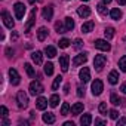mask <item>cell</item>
<instances>
[{"mask_svg": "<svg viewBox=\"0 0 126 126\" xmlns=\"http://www.w3.org/2000/svg\"><path fill=\"white\" fill-rule=\"evenodd\" d=\"M43 91H45V88L39 80H34V82L30 83V94L31 95H40Z\"/></svg>", "mask_w": 126, "mask_h": 126, "instance_id": "6da1fadb", "label": "cell"}, {"mask_svg": "<svg viewBox=\"0 0 126 126\" xmlns=\"http://www.w3.org/2000/svg\"><path fill=\"white\" fill-rule=\"evenodd\" d=\"M105 62H107V58L104 55H96L95 59H94V67H95V70L96 71H101L102 67L105 65Z\"/></svg>", "mask_w": 126, "mask_h": 126, "instance_id": "7a4b0ae2", "label": "cell"}, {"mask_svg": "<svg viewBox=\"0 0 126 126\" xmlns=\"http://www.w3.org/2000/svg\"><path fill=\"white\" fill-rule=\"evenodd\" d=\"M102 91H104V85H102V82H101L99 79H95V80L92 82V94H94L95 96H98V95L102 94Z\"/></svg>", "mask_w": 126, "mask_h": 126, "instance_id": "3957f363", "label": "cell"}, {"mask_svg": "<svg viewBox=\"0 0 126 126\" xmlns=\"http://www.w3.org/2000/svg\"><path fill=\"white\" fill-rule=\"evenodd\" d=\"M16 101H18V105H19L21 108H25V107L28 105V96H27V94L22 92V91H19V92L16 94Z\"/></svg>", "mask_w": 126, "mask_h": 126, "instance_id": "277c9868", "label": "cell"}, {"mask_svg": "<svg viewBox=\"0 0 126 126\" xmlns=\"http://www.w3.org/2000/svg\"><path fill=\"white\" fill-rule=\"evenodd\" d=\"M95 47L99 49V50H104V52H108V50L111 49L110 43H107V40H102V39L95 40Z\"/></svg>", "mask_w": 126, "mask_h": 126, "instance_id": "5b68a950", "label": "cell"}, {"mask_svg": "<svg viewBox=\"0 0 126 126\" xmlns=\"http://www.w3.org/2000/svg\"><path fill=\"white\" fill-rule=\"evenodd\" d=\"M14 11H15L16 19H22V16H24V14H25V6H24L22 3H15Z\"/></svg>", "mask_w": 126, "mask_h": 126, "instance_id": "8992f818", "label": "cell"}, {"mask_svg": "<svg viewBox=\"0 0 126 126\" xmlns=\"http://www.w3.org/2000/svg\"><path fill=\"white\" fill-rule=\"evenodd\" d=\"M2 16H3V22H5V25H6L8 28H14V27H15V22H14L12 16H11L6 11L2 12Z\"/></svg>", "mask_w": 126, "mask_h": 126, "instance_id": "52a82bcc", "label": "cell"}, {"mask_svg": "<svg viewBox=\"0 0 126 126\" xmlns=\"http://www.w3.org/2000/svg\"><path fill=\"white\" fill-rule=\"evenodd\" d=\"M36 15H37V9L34 8V9L31 11V14H30V18H28L27 24H25V33H28L30 28L33 27V24H34V21H36Z\"/></svg>", "mask_w": 126, "mask_h": 126, "instance_id": "ba28073f", "label": "cell"}, {"mask_svg": "<svg viewBox=\"0 0 126 126\" xmlns=\"http://www.w3.org/2000/svg\"><path fill=\"white\" fill-rule=\"evenodd\" d=\"M79 77H80V80H82L83 83H88V82L91 80V71H89V68H88V67H83V68L80 70V73H79Z\"/></svg>", "mask_w": 126, "mask_h": 126, "instance_id": "9c48e42d", "label": "cell"}, {"mask_svg": "<svg viewBox=\"0 0 126 126\" xmlns=\"http://www.w3.org/2000/svg\"><path fill=\"white\" fill-rule=\"evenodd\" d=\"M9 77H11V83L12 85H19V82H21V77H19V74H18V71L15 70V68H11L9 70Z\"/></svg>", "mask_w": 126, "mask_h": 126, "instance_id": "30bf717a", "label": "cell"}, {"mask_svg": "<svg viewBox=\"0 0 126 126\" xmlns=\"http://www.w3.org/2000/svg\"><path fill=\"white\" fill-rule=\"evenodd\" d=\"M68 61H70L68 55H61L59 56V65H61V70L64 71V73L68 70Z\"/></svg>", "mask_w": 126, "mask_h": 126, "instance_id": "8fae6325", "label": "cell"}, {"mask_svg": "<svg viewBox=\"0 0 126 126\" xmlns=\"http://www.w3.org/2000/svg\"><path fill=\"white\" fill-rule=\"evenodd\" d=\"M86 59H88V56H86V53H80V55H77L74 59H73V65H82V64H85L86 62Z\"/></svg>", "mask_w": 126, "mask_h": 126, "instance_id": "7c38bea8", "label": "cell"}, {"mask_svg": "<svg viewBox=\"0 0 126 126\" xmlns=\"http://www.w3.org/2000/svg\"><path fill=\"white\" fill-rule=\"evenodd\" d=\"M77 14L80 18H88L91 15V9L88 6H80V8H77Z\"/></svg>", "mask_w": 126, "mask_h": 126, "instance_id": "4fadbf2b", "label": "cell"}, {"mask_svg": "<svg viewBox=\"0 0 126 126\" xmlns=\"http://www.w3.org/2000/svg\"><path fill=\"white\" fill-rule=\"evenodd\" d=\"M42 15H43V18L45 19H52V16H53V8L52 6H47V8H43V12H42Z\"/></svg>", "mask_w": 126, "mask_h": 126, "instance_id": "5bb4252c", "label": "cell"}, {"mask_svg": "<svg viewBox=\"0 0 126 126\" xmlns=\"http://www.w3.org/2000/svg\"><path fill=\"white\" fill-rule=\"evenodd\" d=\"M46 36H47V28L46 27H40L39 31H37V40L39 42H43L46 39Z\"/></svg>", "mask_w": 126, "mask_h": 126, "instance_id": "9a60e30c", "label": "cell"}, {"mask_svg": "<svg viewBox=\"0 0 126 126\" xmlns=\"http://www.w3.org/2000/svg\"><path fill=\"white\" fill-rule=\"evenodd\" d=\"M36 107H37L39 110H45V108L47 107V99L43 98V96L37 98V101H36Z\"/></svg>", "mask_w": 126, "mask_h": 126, "instance_id": "2e32d148", "label": "cell"}, {"mask_svg": "<svg viewBox=\"0 0 126 126\" xmlns=\"http://www.w3.org/2000/svg\"><path fill=\"white\" fill-rule=\"evenodd\" d=\"M31 59L36 62V64H42V61H43V55H42V52H39V50L33 52V53H31Z\"/></svg>", "mask_w": 126, "mask_h": 126, "instance_id": "e0dca14e", "label": "cell"}, {"mask_svg": "<svg viewBox=\"0 0 126 126\" xmlns=\"http://www.w3.org/2000/svg\"><path fill=\"white\" fill-rule=\"evenodd\" d=\"M108 82H110L111 85H116V83L119 82V73H117L116 70H113V71L108 74Z\"/></svg>", "mask_w": 126, "mask_h": 126, "instance_id": "ac0fdd59", "label": "cell"}, {"mask_svg": "<svg viewBox=\"0 0 126 126\" xmlns=\"http://www.w3.org/2000/svg\"><path fill=\"white\" fill-rule=\"evenodd\" d=\"M91 123H92V116H91V114H83V116L80 117V125L89 126Z\"/></svg>", "mask_w": 126, "mask_h": 126, "instance_id": "d6986e66", "label": "cell"}, {"mask_svg": "<svg viewBox=\"0 0 126 126\" xmlns=\"http://www.w3.org/2000/svg\"><path fill=\"white\" fill-rule=\"evenodd\" d=\"M43 122L47 123V125H52V123H55V116L52 113H45L43 114Z\"/></svg>", "mask_w": 126, "mask_h": 126, "instance_id": "ffe728a7", "label": "cell"}, {"mask_svg": "<svg viewBox=\"0 0 126 126\" xmlns=\"http://www.w3.org/2000/svg\"><path fill=\"white\" fill-rule=\"evenodd\" d=\"M83 111V104L82 102H76L73 107H71V113L73 114H80Z\"/></svg>", "mask_w": 126, "mask_h": 126, "instance_id": "44dd1931", "label": "cell"}, {"mask_svg": "<svg viewBox=\"0 0 126 126\" xmlns=\"http://www.w3.org/2000/svg\"><path fill=\"white\" fill-rule=\"evenodd\" d=\"M92 30H94V22H92V21L85 22V24L82 25V31H83V33H91Z\"/></svg>", "mask_w": 126, "mask_h": 126, "instance_id": "7402d4cb", "label": "cell"}, {"mask_svg": "<svg viewBox=\"0 0 126 126\" xmlns=\"http://www.w3.org/2000/svg\"><path fill=\"white\" fill-rule=\"evenodd\" d=\"M45 53H46L49 58H53V56H56V49H55L53 46H46Z\"/></svg>", "mask_w": 126, "mask_h": 126, "instance_id": "603a6c76", "label": "cell"}, {"mask_svg": "<svg viewBox=\"0 0 126 126\" xmlns=\"http://www.w3.org/2000/svg\"><path fill=\"white\" fill-rule=\"evenodd\" d=\"M64 22H65V28H67V31H71L73 28H74V21H73V18H65L64 19Z\"/></svg>", "mask_w": 126, "mask_h": 126, "instance_id": "cb8c5ba5", "label": "cell"}, {"mask_svg": "<svg viewBox=\"0 0 126 126\" xmlns=\"http://www.w3.org/2000/svg\"><path fill=\"white\" fill-rule=\"evenodd\" d=\"M104 36H105L107 40L113 39V36H114V28H113V27H107V28L104 30Z\"/></svg>", "mask_w": 126, "mask_h": 126, "instance_id": "d4e9b609", "label": "cell"}, {"mask_svg": "<svg viewBox=\"0 0 126 126\" xmlns=\"http://www.w3.org/2000/svg\"><path fill=\"white\" fill-rule=\"evenodd\" d=\"M45 73L47 76L53 74V64H52V62H46V64H45Z\"/></svg>", "mask_w": 126, "mask_h": 126, "instance_id": "484cf974", "label": "cell"}, {"mask_svg": "<svg viewBox=\"0 0 126 126\" xmlns=\"http://www.w3.org/2000/svg\"><path fill=\"white\" fill-rule=\"evenodd\" d=\"M110 15H111L113 19H120V18H122V11L116 8V9H113V11L110 12Z\"/></svg>", "mask_w": 126, "mask_h": 126, "instance_id": "4316f807", "label": "cell"}, {"mask_svg": "<svg viewBox=\"0 0 126 126\" xmlns=\"http://www.w3.org/2000/svg\"><path fill=\"white\" fill-rule=\"evenodd\" d=\"M58 104H59V96L58 95H52L50 99H49V105L50 107H56Z\"/></svg>", "mask_w": 126, "mask_h": 126, "instance_id": "83f0119b", "label": "cell"}, {"mask_svg": "<svg viewBox=\"0 0 126 126\" xmlns=\"http://www.w3.org/2000/svg\"><path fill=\"white\" fill-rule=\"evenodd\" d=\"M68 113H70V105H68V102H64L62 107H61V114L62 116H67Z\"/></svg>", "mask_w": 126, "mask_h": 126, "instance_id": "f1b7e54d", "label": "cell"}, {"mask_svg": "<svg viewBox=\"0 0 126 126\" xmlns=\"http://www.w3.org/2000/svg\"><path fill=\"white\" fill-rule=\"evenodd\" d=\"M61 82H62V77H61V76H56V77H55V80H53V83H52V89H53V91H56V89H58V86L61 85Z\"/></svg>", "mask_w": 126, "mask_h": 126, "instance_id": "f546056e", "label": "cell"}, {"mask_svg": "<svg viewBox=\"0 0 126 126\" xmlns=\"http://www.w3.org/2000/svg\"><path fill=\"white\" fill-rule=\"evenodd\" d=\"M119 67H120L122 71H126V55L119 59Z\"/></svg>", "mask_w": 126, "mask_h": 126, "instance_id": "4dcf8cb0", "label": "cell"}, {"mask_svg": "<svg viewBox=\"0 0 126 126\" xmlns=\"http://www.w3.org/2000/svg\"><path fill=\"white\" fill-rule=\"evenodd\" d=\"M24 68H25V71H27V74H28L30 77H33V76H34V68L28 64V62H27V64H24Z\"/></svg>", "mask_w": 126, "mask_h": 126, "instance_id": "1f68e13d", "label": "cell"}, {"mask_svg": "<svg viewBox=\"0 0 126 126\" xmlns=\"http://www.w3.org/2000/svg\"><path fill=\"white\" fill-rule=\"evenodd\" d=\"M110 101H111V104H113V105H120V98H119L116 94H111Z\"/></svg>", "mask_w": 126, "mask_h": 126, "instance_id": "d6a6232c", "label": "cell"}, {"mask_svg": "<svg viewBox=\"0 0 126 126\" xmlns=\"http://www.w3.org/2000/svg\"><path fill=\"white\" fill-rule=\"evenodd\" d=\"M58 45H59V47L65 49V47H68V46H70V40H68V39H61Z\"/></svg>", "mask_w": 126, "mask_h": 126, "instance_id": "836d02e7", "label": "cell"}, {"mask_svg": "<svg viewBox=\"0 0 126 126\" xmlns=\"http://www.w3.org/2000/svg\"><path fill=\"white\" fill-rule=\"evenodd\" d=\"M55 30L58 31V33H65L67 31V28L65 27H62V24L58 21V22H55Z\"/></svg>", "mask_w": 126, "mask_h": 126, "instance_id": "e575fe53", "label": "cell"}, {"mask_svg": "<svg viewBox=\"0 0 126 126\" xmlns=\"http://www.w3.org/2000/svg\"><path fill=\"white\" fill-rule=\"evenodd\" d=\"M96 9H98V12H99L101 15H107V14H108V11H107V8H105V6H104L102 3H99V5L96 6Z\"/></svg>", "mask_w": 126, "mask_h": 126, "instance_id": "d590c367", "label": "cell"}, {"mask_svg": "<svg viewBox=\"0 0 126 126\" xmlns=\"http://www.w3.org/2000/svg\"><path fill=\"white\" fill-rule=\"evenodd\" d=\"M98 110H99L101 114H105V113H107V104H105V102H101L99 107H98Z\"/></svg>", "mask_w": 126, "mask_h": 126, "instance_id": "8d00e7d4", "label": "cell"}, {"mask_svg": "<svg viewBox=\"0 0 126 126\" xmlns=\"http://www.w3.org/2000/svg\"><path fill=\"white\" fill-rule=\"evenodd\" d=\"M110 117L114 119V120L119 119V111H117V110H110Z\"/></svg>", "mask_w": 126, "mask_h": 126, "instance_id": "74e56055", "label": "cell"}, {"mask_svg": "<svg viewBox=\"0 0 126 126\" xmlns=\"http://www.w3.org/2000/svg\"><path fill=\"white\" fill-rule=\"evenodd\" d=\"M82 46H83V42H82L80 39H76V42H74V47H76V49H80Z\"/></svg>", "mask_w": 126, "mask_h": 126, "instance_id": "f35d334b", "label": "cell"}, {"mask_svg": "<svg viewBox=\"0 0 126 126\" xmlns=\"http://www.w3.org/2000/svg\"><path fill=\"white\" fill-rule=\"evenodd\" d=\"M0 110H2V117H8V108L5 105H2V108H0Z\"/></svg>", "mask_w": 126, "mask_h": 126, "instance_id": "ab89813d", "label": "cell"}, {"mask_svg": "<svg viewBox=\"0 0 126 126\" xmlns=\"http://www.w3.org/2000/svg\"><path fill=\"white\" fill-rule=\"evenodd\" d=\"M77 95H79V96H83V95H85V89H83L82 86L77 88Z\"/></svg>", "mask_w": 126, "mask_h": 126, "instance_id": "60d3db41", "label": "cell"}, {"mask_svg": "<svg viewBox=\"0 0 126 126\" xmlns=\"http://www.w3.org/2000/svg\"><path fill=\"white\" fill-rule=\"evenodd\" d=\"M125 125H126V117H123V119L117 120V126H125Z\"/></svg>", "mask_w": 126, "mask_h": 126, "instance_id": "b9f144b4", "label": "cell"}, {"mask_svg": "<svg viewBox=\"0 0 126 126\" xmlns=\"http://www.w3.org/2000/svg\"><path fill=\"white\" fill-rule=\"evenodd\" d=\"M6 53H8V56H12V55H14V50H12L11 47H8V49H6Z\"/></svg>", "mask_w": 126, "mask_h": 126, "instance_id": "7bdbcfd3", "label": "cell"}, {"mask_svg": "<svg viewBox=\"0 0 126 126\" xmlns=\"http://www.w3.org/2000/svg\"><path fill=\"white\" fill-rule=\"evenodd\" d=\"M120 91H122L123 94H126V83H123V85L120 86Z\"/></svg>", "mask_w": 126, "mask_h": 126, "instance_id": "ee69618b", "label": "cell"}, {"mask_svg": "<svg viewBox=\"0 0 126 126\" xmlns=\"http://www.w3.org/2000/svg\"><path fill=\"white\" fill-rule=\"evenodd\" d=\"M104 122L101 120V119H95V125H102Z\"/></svg>", "mask_w": 126, "mask_h": 126, "instance_id": "f6af8a7d", "label": "cell"}, {"mask_svg": "<svg viewBox=\"0 0 126 126\" xmlns=\"http://www.w3.org/2000/svg\"><path fill=\"white\" fill-rule=\"evenodd\" d=\"M16 39H18V34L14 31V33H12V40H16Z\"/></svg>", "mask_w": 126, "mask_h": 126, "instance_id": "bcb514c9", "label": "cell"}, {"mask_svg": "<svg viewBox=\"0 0 126 126\" xmlns=\"http://www.w3.org/2000/svg\"><path fill=\"white\" fill-rule=\"evenodd\" d=\"M64 126H74V123H73V122H65Z\"/></svg>", "mask_w": 126, "mask_h": 126, "instance_id": "7dc6e473", "label": "cell"}, {"mask_svg": "<svg viewBox=\"0 0 126 126\" xmlns=\"http://www.w3.org/2000/svg\"><path fill=\"white\" fill-rule=\"evenodd\" d=\"M116 2H117L119 5H125V3H126V0H116Z\"/></svg>", "mask_w": 126, "mask_h": 126, "instance_id": "c3c4849f", "label": "cell"}, {"mask_svg": "<svg viewBox=\"0 0 126 126\" xmlns=\"http://www.w3.org/2000/svg\"><path fill=\"white\" fill-rule=\"evenodd\" d=\"M68 89H70V86H68V85H65V88H64V92H65V94H68Z\"/></svg>", "mask_w": 126, "mask_h": 126, "instance_id": "681fc988", "label": "cell"}, {"mask_svg": "<svg viewBox=\"0 0 126 126\" xmlns=\"http://www.w3.org/2000/svg\"><path fill=\"white\" fill-rule=\"evenodd\" d=\"M28 2H30V3L33 5V3H36V2H42V0H28Z\"/></svg>", "mask_w": 126, "mask_h": 126, "instance_id": "f907efd6", "label": "cell"}, {"mask_svg": "<svg viewBox=\"0 0 126 126\" xmlns=\"http://www.w3.org/2000/svg\"><path fill=\"white\" fill-rule=\"evenodd\" d=\"M102 2H104L105 5H108V3H111V0H102Z\"/></svg>", "mask_w": 126, "mask_h": 126, "instance_id": "816d5d0a", "label": "cell"}, {"mask_svg": "<svg viewBox=\"0 0 126 126\" xmlns=\"http://www.w3.org/2000/svg\"><path fill=\"white\" fill-rule=\"evenodd\" d=\"M82 2H89V0H82Z\"/></svg>", "mask_w": 126, "mask_h": 126, "instance_id": "f5cc1de1", "label": "cell"}]
</instances>
